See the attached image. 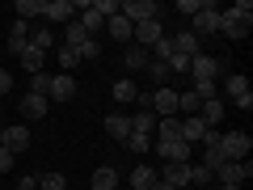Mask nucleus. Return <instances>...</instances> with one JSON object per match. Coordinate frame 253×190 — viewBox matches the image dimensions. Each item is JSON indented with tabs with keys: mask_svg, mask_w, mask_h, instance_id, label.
Wrapping results in <instances>:
<instances>
[{
	"mask_svg": "<svg viewBox=\"0 0 253 190\" xmlns=\"http://www.w3.org/2000/svg\"><path fill=\"white\" fill-rule=\"evenodd\" d=\"M123 63L131 68V72H139V68H148V63H152V55H148L144 47H135V43H131V47L123 51Z\"/></svg>",
	"mask_w": 253,
	"mask_h": 190,
	"instance_id": "6ab92c4d",
	"label": "nucleus"
},
{
	"mask_svg": "<svg viewBox=\"0 0 253 190\" xmlns=\"http://www.w3.org/2000/svg\"><path fill=\"white\" fill-rule=\"evenodd\" d=\"M249 148H253V140L245 136V131H228V136H219V152H224V161H249Z\"/></svg>",
	"mask_w": 253,
	"mask_h": 190,
	"instance_id": "f03ea898",
	"label": "nucleus"
},
{
	"mask_svg": "<svg viewBox=\"0 0 253 190\" xmlns=\"http://www.w3.org/2000/svg\"><path fill=\"white\" fill-rule=\"evenodd\" d=\"M249 26H253V4L249 0H241V4H232V9L219 13V30H224L228 38H245Z\"/></svg>",
	"mask_w": 253,
	"mask_h": 190,
	"instance_id": "f257e3e1",
	"label": "nucleus"
},
{
	"mask_svg": "<svg viewBox=\"0 0 253 190\" xmlns=\"http://www.w3.org/2000/svg\"><path fill=\"white\" fill-rule=\"evenodd\" d=\"M186 190H190V186H186Z\"/></svg>",
	"mask_w": 253,
	"mask_h": 190,
	"instance_id": "3c124183",
	"label": "nucleus"
},
{
	"mask_svg": "<svg viewBox=\"0 0 253 190\" xmlns=\"http://www.w3.org/2000/svg\"><path fill=\"white\" fill-rule=\"evenodd\" d=\"M156 136L161 140H181V123L177 118H156Z\"/></svg>",
	"mask_w": 253,
	"mask_h": 190,
	"instance_id": "c85d7f7f",
	"label": "nucleus"
},
{
	"mask_svg": "<svg viewBox=\"0 0 253 190\" xmlns=\"http://www.w3.org/2000/svg\"><path fill=\"white\" fill-rule=\"evenodd\" d=\"M46 110H51V101L38 97V93H26V97H21V114L26 118H46Z\"/></svg>",
	"mask_w": 253,
	"mask_h": 190,
	"instance_id": "f3484780",
	"label": "nucleus"
},
{
	"mask_svg": "<svg viewBox=\"0 0 253 190\" xmlns=\"http://www.w3.org/2000/svg\"><path fill=\"white\" fill-rule=\"evenodd\" d=\"M76 97V76H51V89H46V101H72Z\"/></svg>",
	"mask_w": 253,
	"mask_h": 190,
	"instance_id": "f8f14e48",
	"label": "nucleus"
},
{
	"mask_svg": "<svg viewBox=\"0 0 253 190\" xmlns=\"http://www.w3.org/2000/svg\"><path fill=\"white\" fill-rule=\"evenodd\" d=\"M114 101H139V85L135 81H114Z\"/></svg>",
	"mask_w": 253,
	"mask_h": 190,
	"instance_id": "393cba45",
	"label": "nucleus"
},
{
	"mask_svg": "<svg viewBox=\"0 0 253 190\" xmlns=\"http://www.w3.org/2000/svg\"><path fill=\"white\" fill-rule=\"evenodd\" d=\"M152 182H156V169H152V165L139 161L135 169H131V186H135V190H152Z\"/></svg>",
	"mask_w": 253,
	"mask_h": 190,
	"instance_id": "412c9836",
	"label": "nucleus"
},
{
	"mask_svg": "<svg viewBox=\"0 0 253 190\" xmlns=\"http://www.w3.org/2000/svg\"><path fill=\"white\" fill-rule=\"evenodd\" d=\"M13 9H17V21H30V17H38L46 9V0H17Z\"/></svg>",
	"mask_w": 253,
	"mask_h": 190,
	"instance_id": "a878e982",
	"label": "nucleus"
},
{
	"mask_svg": "<svg viewBox=\"0 0 253 190\" xmlns=\"http://www.w3.org/2000/svg\"><path fill=\"white\" fill-rule=\"evenodd\" d=\"M199 9H203V0H177V13H186V17H194Z\"/></svg>",
	"mask_w": 253,
	"mask_h": 190,
	"instance_id": "c03bdc74",
	"label": "nucleus"
},
{
	"mask_svg": "<svg viewBox=\"0 0 253 190\" xmlns=\"http://www.w3.org/2000/svg\"><path fill=\"white\" fill-rule=\"evenodd\" d=\"M215 178H219V186H241L245 178H253V165L249 161H224L215 169Z\"/></svg>",
	"mask_w": 253,
	"mask_h": 190,
	"instance_id": "6e6552de",
	"label": "nucleus"
},
{
	"mask_svg": "<svg viewBox=\"0 0 253 190\" xmlns=\"http://www.w3.org/2000/svg\"><path fill=\"white\" fill-rule=\"evenodd\" d=\"M13 161H17V156H13L9 148H0V173H9V169H13Z\"/></svg>",
	"mask_w": 253,
	"mask_h": 190,
	"instance_id": "a18cd8bd",
	"label": "nucleus"
},
{
	"mask_svg": "<svg viewBox=\"0 0 253 190\" xmlns=\"http://www.w3.org/2000/svg\"><path fill=\"white\" fill-rule=\"evenodd\" d=\"M215 72H219L215 55H194V59H190V81H194V85H199V81H215Z\"/></svg>",
	"mask_w": 253,
	"mask_h": 190,
	"instance_id": "9d476101",
	"label": "nucleus"
},
{
	"mask_svg": "<svg viewBox=\"0 0 253 190\" xmlns=\"http://www.w3.org/2000/svg\"><path fill=\"white\" fill-rule=\"evenodd\" d=\"M76 21H81V26H84V30H89V38H93V34H97V30H101V26H106V17H101V13H97V9H93V4H89V9H81V17H76Z\"/></svg>",
	"mask_w": 253,
	"mask_h": 190,
	"instance_id": "b1692460",
	"label": "nucleus"
},
{
	"mask_svg": "<svg viewBox=\"0 0 253 190\" xmlns=\"http://www.w3.org/2000/svg\"><path fill=\"white\" fill-rule=\"evenodd\" d=\"M38 190H68V178L63 173H42L38 178Z\"/></svg>",
	"mask_w": 253,
	"mask_h": 190,
	"instance_id": "2f4dec72",
	"label": "nucleus"
},
{
	"mask_svg": "<svg viewBox=\"0 0 253 190\" xmlns=\"http://www.w3.org/2000/svg\"><path fill=\"white\" fill-rule=\"evenodd\" d=\"M199 118H203V123H207V127H219V118H224V101H203V106H199Z\"/></svg>",
	"mask_w": 253,
	"mask_h": 190,
	"instance_id": "4be33fe9",
	"label": "nucleus"
},
{
	"mask_svg": "<svg viewBox=\"0 0 253 190\" xmlns=\"http://www.w3.org/2000/svg\"><path fill=\"white\" fill-rule=\"evenodd\" d=\"M93 190H114L118 186V169H114V165H101V169H93Z\"/></svg>",
	"mask_w": 253,
	"mask_h": 190,
	"instance_id": "a211bd4d",
	"label": "nucleus"
},
{
	"mask_svg": "<svg viewBox=\"0 0 253 190\" xmlns=\"http://www.w3.org/2000/svg\"><path fill=\"white\" fill-rule=\"evenodd\" d=\"M13 89V76H9V68H0V97Z\"/></svg>",
	"mask_w": 253,
	"mask_h": 190,
	"instance_id": "49530a36",
	"label": "nucleus"
},
{
	"mask_svg": "<svg viewBox=\"0 0 253 190\" xmlns=\"http://www.w3.org/2000/svg\"><path fill=\"white\" fill-rule=\"evenodd\" d=\"M42 17H51V21H76V4H72V0H46Z\"/></svg>",
	"mask_w": 253,
	"mask_h": 190,
	"instance_id": "4468645a",
	"label": "nucleus"
},
{
	"mask_svg": "<svg viewBox=\"0 0 253 190\" xmlns=\"http://www.w3.org/2000/svg\"><path fill=\"white\" fill-rule=\"evenodd\" d=\"M219 190H241V186H219Z\"/></svg>",
	"mask_w": 253,
	"mask_h": 190,
	"instance_id": "8fccbe9b",
	"label": "nucleus"
},
{
	"mask_svg": "<svg viewBox=\"0 0 253 190\" xmlns=\"http://www.w3.org/2000/svg\"><path fill=\"white\" fill-rule=\"evenodd\" d=\"M30 85H34L30 93H38V97H46V89H51V76H46V72H38V76H34Z\"/></svg>",
	"mask_w": 253,
	"mask_h": 190,
	"instance_id": "58836bf2",
	"label": "nucleus"
},
{
	"mask_svg": "<svg viewBox=\"0 0 253 190\" xmlns=\"http://www.w3.org/2000/svg\"><path fill=\"white\" fill-rule=\"evenodd\" d=\"M152 190H173V186H169V182H161V178H156V182H152Z\"/></svg>",
	"mask_w": 253,
	"mask_h": 190,
	"instance_id": "09e8293b",
	"label": "nucleus"
},
{
	"mask_svg": "<svg viewBox=\"0 0 253 190\" xmlns=\"http://www.w3.org/2000/svg\"><path fill=\"white\" fill-rule=\"evenodd\" d=\"M169 72H173V76L190 72V59H186V55H177V51H173V55H169Z\"/></svg>",
	"mask_w": 253,
	"mask_h": 190,
	"instance_id": "e433bc0d",
	"label": "nucleus"
},
{
	"mask_svg": "<svg viewBox=\"0 0 253 190\" xmlns=\"http://www.w3.org/2000/svg\"><path fill=\"white\" fill-rule=\"evenodd\" d=\"M148 106L156 110V118H177V89H169V85H161V89L148 97Z\"/></svg>",
	"mask_w": 253,
	"mask_h": 190,
	"instance_id": "0eeeda50",
	"label": "nucleus"
},
{
	"mask_svg": "<svg viewBox=\"0 0 253 190\" xmlns=\"http://www.w3.org/2000/svg\"><path fill=\"white\" fill-rule=\"evenodd\" d=\"M106 131L114 140H126V136H131V118H126V114H110L106 118Z\"/></svg>",
	"mask_w": 253,
	"mask_h": 190,
	"instance_id": "5701e85b",
	"label": "nucleus"
},
{
	"mask_svg": "<svg viewBox=\"0 0 253 190\" xmlns=\"http://www.w3.org/2000/svg\"><path fill=\"white\" fill-rule=\"evenodd\" d=\"M106 26H110V38H114V43H131V30H135V26H131V21L123 17V13H114V17H110Z\"/></svg>",
	"mask_w": 253,
	"mask_h": 190,
	"instance_id": "aec40b11",
	"label": "nucleus"
},
{
	"mask_svg": "<svg viewBox=\"0 0 253 190\" xmlns=\"http://www.w3.org/2000/svg\"><path fill=\"white\" fill-rule=\"evenodd\" d=\"M169 38H173V51H177V55H186V59H194V55H203L199 38L190 34V30H181V34H169Z\"/></svg>",
	"mask_w": 253,
	"mask_h": 190,
	"instance_id": "2eb2a0df",
	"label": "nucleus"
},
{
	"mask_svg": "<svg viewBox=\"0 0 253 190\" xmlns=\"http://www.w3.org/2000/svg\"><path fill=\"white\" fill-rule=\"evenodd\" d=\"M148 55H152V59H161V63H169V55H173V38L165 34V38H161V43H156V47H152Z\"/></svg>",
	"mask_w": 253,
	"mask_h": 190,
	"instance_id": "f704fd0d",
	"label": "nucleus"
},
{
	"mask_svg": "<svg viewBox=\"0 0 253 190\" xmlns=\"http://www.w3.org/2000/svg\"><path fill=\"white\" fill-rule=\"evenodd\" d=\"M203 136H207V123H203L199 114H186V118H181V140H186V144H199Z\"/></svg>",
	"mask_w": 253,
	"mask_h": 190,
	"instance_id": "dca6fc26",
	"label": "nucleus"
},
{
	"mask_svg": "<svg viewBox=\"0 0 253 190\" xmlns=\"http://www.w3.org/2000/svg\"><path fill=\"white\" fill-rule=\"evenodd\" d=\"M0 148H9L13 156H17V152H26V148H30V127H21V123L0 127Z\"/></svg>",
	"mask_w": 253,
	"mask_h": 190,
	"instance_id": "423d86ee",
	"label": "nucleus"
},
{
	"mask_svg": "<svg viewBox=\"0 0 253 190\" xmlns=\"http://www.w3.org/2000/svg\"><path fill=\"white\" fill-rule=\"evenodd\" d=\"M30 47V38H21V34H9V55H17L21 59V51Z\"/></svg>",
	"mask_w": 253,
	"mask_h": 190,
	"instance_id": "a19ab883",
	"label": "nucleus"
},
{
	"mask_svg": "<svg viewBox=\"0 0 253 190\" xmlns=\"http://www.w3.org/2000/svg\"><path fill=\"white\" fill-rule=\"evenodd\" d=\"M123 148H126V152H148V148H152V136H139V131H131V136L123 140Z\"/></svg>",
	"mask_w": 253,
	"mask_h": 190,
	"instance_id": "c756f323",
	"label": "nucleus"
},
{
	"mask_svg": "<svg viewBox=\"0 0 253 190\" xmlns=\"http://www.w3.org/2000/svg\"><path fill=\"white\" fill-rule=\"evenodd\" d=\"M84 43H89V30H84L81 21H68V47H72V51H81Z\"/></svg>",
	"mask_w": 253,
	"mask_h": 190,
	"instance_id": "cd10ccee",
	"label": "nucleus"
},
{
	"mask_svg": "<svg viewBox=\"0 0 253 190\" xmlns=\"http://www.w3.org/2000/svg\"><path fill=\"white\" fill-rule=\"evenodd\" d=\"M156 178L169 182L173 190H186V186H190V161H169L161 173H156Z\"/></svg>",
	"mask_w": 253,
	"mask_h": 190,
	"instance_id": "1a4fd4ad",
	"label": "nucleus"
},
{
	"mask_svg": "<svg viewBox=\"0 0 253 190\" xmlns=\"http://www.w3.org/2000/svg\"><path fill=\"white\" fill-rule=\"evenodd\" d=\"M17 190H38V178H34V173H26V178L17 182Z\"/></svg>",
	"mask_w": 253,
	"mask_h": 190,
	"instance_id": "de8ad7c7",
	"label": "nucleus"
},
{
	"mask_svg": "<svg viewBox=\"0 0 253 190\" xmlns=\"http://www.w3.org/2000/svg\"><path fill=\"white\" fill-rule=\"evenodd\" d=\"M152 148L165 156V161H190V144L186 140H156Z\"/></svg>",
	"mask_w": 253,
	"mask_h": 190,
	"instance_id": "ddd939ff",
	"label": "nucleus"
},
{
	"mask_svg": "<svg viewBox=\"0 0 253 190\" xmlns=\"http://www.w3.org/2000/svg\"><path fill=\"white\" fill-rule=\"evenodd\" d=\"M30 47H34V51H42V55H46V47H51V30H46V26H38L34 34H30Z\"/></svg>",
	"mask_w": 253,
	"mask_h": 190,
	"instance_id": "72a5a7b5",
	"label": "nucleus"
},
{
	"mask_svg": "<svg viewBox=\"0 0 253 190\" xmlns=\"http://www.w3.org/2000/svg\"><path fill=\"white\" fill-rule=\"evenodd\" d=\"M97 55H101V43H97V38H89V43L81 47V59H97Z\"/></svg>",
	"mask_w": 253,
	"mask_h": 190,
	"instance_id": "37998d69",
	"label": "nucleus"
},
{
	"mask_svg": "<svg viewBox=\"0 0 253 190\" xmlns=\"http://www.w3.org/2000/svg\"><path fill=\"white\" fill-rule=\"evenodd\" d=\"M190 21H194V30H190L194 38H203V34H219V9L211 4V0H203V9L194 13Z\"/></svg>",
	"mask_w": 253,
	"mask_h": 190,
	"instance_id": "20e7f679",
	"label": "nucleus"
},
{
	"mask_svg": "<svg viewBox=\"0 0 253 190\" xmlns=\"http://www.w3.org/2000/svg\"><path fill=\"white\" fill-rule=\"evenodd\" d=\"M211 178H215V173H211L207 165H190V186H211Z\"/></svg>",
	"mask_w": 253,
	"mask_h": 190,
	"instance_id": "473e14b6",
	"label": "nucleus"
},
{
	"mask_svg": "<svg viewBox=\"0 0 253 190\" xmlns=\"http://www.w3.org/2000/svg\"><path fill=\"white\" fill-rule=\"evenodd\" d=\"M59 63H63V68H76V63H81V51H72V47H59Z\"/></svg>",
	"mask_w": 253,
	"mask_h": 190,
	"instance_id": "4c0bfd02",
	"label": "nucleus"
},
{
	"mask_svg": "<svg viewBox=\"0 0 253 190\" xmlns=\"http://www.w3.org/2000/svg\"><path fill=\"white\" fill-rule=\"evenodd\" d=\"M165 38V26H161V17H152V21H139L135 30H131V43L135 47H144V51H152L156 43Z\"/></svg>",
	"mask_w": 253,
	"mask_h": 190,
	"instance_id": "39448f33",
	"label": "nucleus"
},
{
	"mask_svg": "<svg viewBox=\"0 0 253 190\" xmlns=\"http://www.w3.org/2000/svg\"><path fill=\"white\" fill-rule=\"evenodd\" d=\"M131 131H139V136H152V131H156V114H131Z\"/></svg>",
	"mask_w": 253,
	"mask_h": 190,
	"instance_id": "7c9ffc66",
	"label": "nucleus"
},
{
	"mask_svg": "<svg viewBox=\"0 0 253 190\" xmlns=\"http://www.w3.org/2000/svg\"><path fill=\"white\" fill-rule=\"evenodd\" d=\"M224 93H228L241 110H253V93H249V81H245V76H228V81H224Z\"/></svg>",
	"mask_w": 253,
	"mask_h": 190,
	"instance_id": "9b49d317",
	"label": "nucleus"
},
{
	"mask_svg": "<svg viewBox=\"0 0 253 190\" xmlns=\"http://www.w3.org/2000/svg\"><path fill=\"white\" fill-rule=\"evenodd\" d=\"M93 9H97L101 17L110 21V17H114V13H118V4H114V0H93Z\"/></svg>",
	"mask_w": 253,
	"mask_h": 190,
	"instance_id": "79ce46f5",
	"label": "nucleus"
},
{
	"mask_svg": "<svg viewBox=\"0 0 253 190\" xmlns=\"http://www.w3.org/2000/svg\"><path fill=\"white\" fill-rule=\"evenodd\" d=\"M203 165H207L211 173H215L219 165H224V152H219V144H215V148H207V161H203Z\"/></svg>",
	"mask_w": 253,
	"mask_h": 190,
	"instance_id": "ea45409f",
	"label": "nucleus"
},
{
	"mask_svg": "<svg viewBox=\"0 0 253 190\" xmlns=\"http://www.w3.org/2000/svg\"><path fill=\"white\" fill-rule=\"evenodd\" d=\"M42 59H46V55H42V51H34V47H26V51H21V68H26L30 76L42 72Z\"/></svg>",
	"mask_w": 253,
	"mask_h": 190,
	"instance_id": "bb28decb",
	"label": "nucleus"
},
{
	"mask_svg": "<svg viewBox=\"0 0 253 190\" xmlns=\"http://www.w3.org/2000/svg\"><path fill=\"white\" fill-rule=\"evenodd\" d=\"M118 13H123L131 26H139V21L161 17V4H156V0H126V4H118Z\"/></svg>",
	"mask_w": 253,
	"mask_h": 190,
	"instance_id": "7ed1b4c3",
	"label": "nucleus"
},
{
	"mask_svg": "<svg viewBox=\"0 0 253 190\" xmlns=\"http://www.w3.org/2000/svg\"><path fill=\"white\" fill-rule=\"evenodd\" d=\"M148 76H152V81H173V72H169V63H161V59H152V63H148Z\"/></svg>",
	"mask_w": 253,
	"mask_h": 190,
	"instance_id": "c9c22d12",
	"label": "nucleus"
}]
</instances>
